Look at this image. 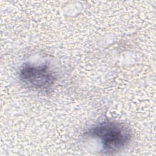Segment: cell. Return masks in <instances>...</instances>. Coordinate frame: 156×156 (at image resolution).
<instances>
[{
  "instance_id": "cell-2",
  "label": "cell",
  "mask_w": 156,
  "mask_h": 156,
  "mask_svg": "<svg viewBox=\"0 0 156 156\" xmlns=\"http://www.w3.org/2000/svg\"><path fill=\"white\" fill-rule=\"evenodd\" d=\"M19 78L26 87L35 91H49L54 86L56 77L47 64L37 65L24 63L19 71Z\"/></svg>"
},
{
  "instance_id": "cell-1",
  "label": "cell",
  "mask_w": 156,
  "mask_h": 156,
  "mask_svg": "<svg viewBox=\"0 0 156 156\" xmlns=\"http://www.w3.org/2000/svg\"><path fill=\"white\" fill-rule=\"evenodd\" d=\"M85 135L99 140L102 151L106 154H113L122 149L132 138L131 132L126 126L110 121L99 122L90 128Z\"/></svg>"
}]
</instances>
